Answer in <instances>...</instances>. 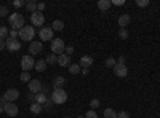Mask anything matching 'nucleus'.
Instances as JSON below:
<instances>
[{"label": "nucleus", "mask_w": 160, "mask_h": 118, "mask_svg": "<svg viewBox=\"0 0 160 118\" xmlns=\"http://www.w3.org/2000/svg\"><path fill=\"white\" fill-rule=\"evenodd\" d=\"M34 67H35V61H34V58L31 54H26V56L21 58V69H22V72H29Z\"/></svg>", "instance_id": "4"}, {"label": "nucleus", "mask_w": 160, "mask_h": 118, "mask_svg": "<svg viewBox=\"0 0 160 118\" xmlns=\"http://www.w3.org/2000/svg\"><path fill=\"white\" fill-rule=\"evenodd\" d=\"M80 70H82V67H80V64H71V65H69V73H72V75L80 73Z\"/></svg>", "instance_id": "24"}, {"label": "nucleus", "mask_w": 160, "mask_h": 118, "mask_svg": "<svg viewBox=\"0 0 160 118\" xmlns=\"http://www.w3.org/2000/svg\"><path fill=\"white\" fill-rule=\"evenodd\" d=\"M47 8V5L43 3V2H40V3H37V11H40V13H42L43 10Z\"/></svg>", "instance_id": "38"}, {"label": "nucleus", "mask_w": 160, "mask_h": 118, "mask_svg": "<svg viewBox=\"0 0 160 118\" xmlns=\"http://www.w3.org/2000/svg\"><path fill=\"white\" fill-rule=\"evenodd\" d=\"M112 5H125V2H123V0H114Z\"/></svg>", "instance_id": "42"}, {"label": "nucleus", "mask_w": 160, "mask_h": 118, "mask_svg": "<svg viewBox=\"0 0 160 118\" xmlns=\"http://www.w3.org/2000/svg\"><path fill=\"white\" fill-rule=\"evenodd\" d=\"M104 118H117V112L114 109H104Z\"/></svg>", "instance_id": "25"}, {"label": "nucleus", "mask_w": 160, "mask_h": 118, "mask_svg": "<svg viewBox=\"0 0 160 118\" xmlns=\"http://www.w3.org/2000/svg\"><path fill=\"white\" fill-rule=\"evenodd\" d=\"M64 54H68V56H71V54H74V46H68L64 50Z\"/></svg>", "instance_id": "37"}, {"label": "nucleus", "mask_w": 160, "mask_h": 118, "mask_svg": "<svg viewBox=\"0 0 160 118\" xmlns=\"http://www.w3.org/2000/svg\"><path fill=\"white\" fill-rule=\"evenodd\" d=\"M85 118H98V113H96V110H88L87 113H85Z\"/></svg>", "instance_id": "32"}, {"label": "nucleus", "mask_w": 160, "mask_h": 118, "mask_svg": "<svg viewBox=\"0 0 160 118\" xmlns=\"http://www.w3.org/2000/svg\"><path fill=\"white\" fill-rule=\"evenodd\" d=\"M47 101H48V97H47V93H43V91H40L38 94H35V102L40 104V106H43Z\"/></svg>", "instance_id": "19"}, {"label": "nucleus", "mask_w": 160, "mask_h": 118, "mask_svg": "<svg viewBox=\"0 0 160 118\" xmlns=\"http://www.w3.org/2000/svg\"><path fill=\"white\" fill-rule=\"evenodd\" d=\"M51 29H53V31H62V29H64V22H62L61 19L53 21V22H51Z\"/></svg>", "instance_id": "22"}, {"label": "nucleus", "mask_w": 160, "mask_h": 118, "mask_svg": "<svg viewBox=\"0 0 160 118\" xmlns=\"http://www.w3.org/2000/svg\"><path fill=\"white\" fill-rule=\"evenodd\" d=\"M117 64H125V56H120L118 61H117Z\"/></svg>", "instance_id": "44"}, {"label": "nucleus", "mask_w": 160, "mask_h": 118, "mask_svg": "<svg viewBox=\"0 0 160 118\" xmlns=\"http://www.w3.org/2000/svg\"><path fill=\"white\" fill-rule=\"evenodd\" d=\"M64 50H66V45L64 42L61 40V38H55V40H51V51H53V54H62L64 53Z\"/></svg>", "instance_id": "5"}, {"label": "nucleus", "mask_w": 160, "mask_h": 118, "mask_svg": "<svg viewBox=\"0 0 160 118\" xmlns=\"http://www.w3.org/2000/svg\"><path fill=\"white\" fill-rule=\"evenodd\" d=\"M19 78H21V82L29 83V82H31V73H29V72H22V73L19 75Z\"/></svg>", "instance_id": "29"}, {"label": "nucleus", "mask_w": 160, "mask_h": 118, "mask_svg": "<svg viewBox=\"0 0 160 118\" xmlns=\"http://www.w3.org/2000/svg\"><path fill=\"white\" fill-rule=\"evenodd\" d=\"M7 50L11 51V53H15V51H19L21 50V42L18 38H7Z\"/></svg>", "instance_id": "7"}, {"label": "nucleus", "mask_w": 160, "mask_h": 118, "mask_svg": "<svg viewBox=\"0 0 160 118\" xmlns=\"http://www.w3.org/2000/svg\"><path fill=\"white\" fill-rule=\"evenodd\" d=\"M51 101H53V104H58V106H61V104H64L66 101H68V93H66L62 88H61V89H53Z\"/></svg>", "instance_id": "3"}, {"label": "nucleus", "mask_w": 160, "mask_h": 118, "mask_svg": "<svg viewBox=\"0 0 160 118\" xmlns=\"http://www.w3.org/2000/svg\"><path fill=\"white\" fill-rule=\"evenodd\" d=\"M136 5L141 7V8H144V7L149 5V0H136Z\"/></svg>", "instance_id": "34"}, {"label": "nucleus", "mask_w": 160, "mask_h": 118, "mask_svg": "<svg viewBox=\"0 0 160 118\" xmlns=\"http://www.w3.org/2000/svg\"><path fill=\"white\" fill-rule=\"evenodd\" d=\"M77 118H85V116H77Z\"/></svg>", "instance_id": "46"}, {"label": "nucleus", "mask_w": 160, "mask_h": 118, "mask_svg": "<svg viewBox=\"0 0 160 118\" xmlns=\"http://www.w3.org/2000/svg\"><path fill=\"white\" fill-rule=\"evenodd\" d=\"M45 61H47V64H55V62L58 64V56L51 53V54H48V56H47V59H45Z\"/></svg>", "instance_id": "28"}, {"label": "nucleus", "mask_w": 160, "mask_h": 118, "mask_svg": "<svg viewBox=\"0 0 160 118\" xmlns=\"http://www.w3.org/2000/svg\"><path fill=\"white\" fill-rule=\"evenodd\" d=\"M26 10L31 11V13H35V11H37V2H34V0L26 2Z\"/></svg>", "instance_id": "23"}, {"label": "nucleus", "mask_w": 160, "mask_h": 118, "mask_svg": "<svg viewBox=\"0 0 160 118\" xmlns=\"http://www.w3.org/2000/svg\"><path fill=\"white\" fill-rule=\"evenodd\" d=\"M42 51H43V45H42V42H35V40H32V42L29 43V53H31V56L40 54Z\"/></svg>", "instance_id": "10"}, {"label": "nucleus", "mask_w": 160, "mask_h": 118, "mask_svg": "<svg viewBox=\"0 0 160 118\" xmlns=\"http://www.w3.org/2000/svg\"><path fill=\"white\" fill-rule=\"evenodd\" d=\"M8 35H10V32H8V29L5 27V26H0V38H8Z\"/></svg>", "instance_id": "27"}, {"label": "nucleus", "mask_w": 160, "mask_h": 118, "mask_svg": "<svg viewBox=\"0 0 160 118\" xmlns=\"http://www.w3.org/2000/svg\"><path fill=\"white\" fill-rule=\"evenodd\" d=\"M13 7H15V8H21V7H26V2H22V0H15V2H13Z\"/></svg>", "instance_id": "33"}, {"label": "nucleus", "mask_w": 160, "mask_h": 118, "mask_svg": "<svg viewBox=\"0 0 160 118\" xmlns=\"http://www.w3.org/2000/svg\"><path fill=\"white\" fill-rule=\"evenodd\" d=\"M117 118H130V113L125 112V110H122V112H118V113H117Z\"/></svg>", "instance_id": "35"}, {"label": "nucleus", "mask_w": 160, "mask_h": 118, "mask_svg": "<svg viewBox=\"0 0 160 118\" xmlns=\"http://www.w3.org/2000/svg\"><path fill=\"white\" fill-rule=\"evenodd\" d=\"M115 64H117V61L114 59V58H108V59H106V67H115Z\"/></svg>", "instance_id": "30"}, {"label": "nucleus", "mask_w": 160, "mask_h": 118, "mask_svg": "<svg viewBox=\"0 0 160 118\" xmlns=\"http://www.w3.org/2000/svg\"><path fill=\"white\" fill-rule=\"evenodd\" d=\"M3 97H5L7 102H15L19 97V91L16 88H10V89H7L3 93Z\"/></svg>", "instance_id": "8"}, {"label": "nucleus", "mask_w": 160, "mask_h": 118, "mask_svg": "<svg viewBox=\"0 0 160 118\" xmlns=\"http://www.w3.org/2000/svg\"><path fill=\"white\" fill-rule=\"evenodd\" d=\"M8 37H10V38H18V37H19V32H18V31H11Z\"/></svg>", "instance_id": "40"}, {"label": "nucleus", "mask_w": 160, "mask_h": 118, "mask_svg": "<svg viewBox=\"0 0 160 118\" xmlns=\"http://www.w3.org/2000/svg\"><path fill=\"white\" fill-rule=\"evenodd\" d=\"M7 48V40H3V38H0V51H3Z\"/></svg>", "instance_id": "39"}, {"label": "nucleus", "mask_w": 160, "mask_h": 118, "mask_svg": "<svg viewBox=\"0 0 160 118\" xmlns=\"http://www.w3.org/2000/svg\"><path fill=\"white\" fill-rule=\"evenodd\" d=\"M118 26H120V29H127V26H130L131 22V16L128 15V13H123V15H120L118 16Z\"/></svg>", "instance_id": "13"}, {"label": "nucleus", "mask_w": 160, "mask_h": 118, "mask_svg": "<svg viewBox=\"0 0 160 118\" xmlns=\"http://www.w3.org/2000/svg\"><path fill=\"white\" fill-rule=\"evenodd\" d=\"M58 64L61 65V67H69L71 65V56H68V54H59L58 56Z\"/></svg>", "instance_id": "16"}, {"label": "nucleus", "mask_w": 160, "mask_h": 118, "mask_svg": "<svg viewBox=\"0 0 160 118\" xmlns=\"http://www.w3.org/2000/svg\"><path fill=\"white\" fill-rule=\"evenodd\" d=\"M28 101H34V102H35V94L29 93V94H28Z\"/></svg>", "instance_id": "43"}, {"label": "nucleus", "mask_w": 160, "mask_h": 118, "mask_svg": "<svg viewBox=\"0 0 160 118\" xmlns=\"http://www.w3.org/2000/svg\"><path fill=\"white\" fill-rule=\"evenodd\" d=\"M64 83H66V78L62 75L55 77V80H53V86H55V89H61L64 86Z\"/></svg>", "instance_id": "17"}, {"label": "nucleus", "mask_w": 160, "mask_h": 118, "mask_svg": "<svg viewBox=\"0 0 160 118\" xmlns=\"http://www.w3.org/2000/svg\"><path fill=\"white\" fill-rule=\"evenodd\" d=\"M18 32H19L18 38H21V40H24V42H32V38L35 37V29L32 27V26H24V27L21 31H18Z\"/></svg>", "instance_id": "2"}, {"label": "nucleus", "mask_w": 160, "mask_h": 118, "mask_svg": "<svg viewBox=\"0 0 160 118\" xmlns=\"http://www.w3.org/2000/svg\"><path fill=\"white\" fill-rule=\"evenodd\" d=\"M42 83H40L38 80H31L29 82V93H32V94H38L40 91H42Z\"/></svg>", "instance_id": "14"}, {"label": "nucleus", "mask_w": 160, "mask_h": 118, "mask_svg": "<svg viewBox=\"0 0 160 118\" xmlns=\"http://www.w3.org/2000/svg\"><path fill=\"white\" fill-rule=\"evenodd\" d=\"M8 15V8L7 7H0V18H3Z\"/></svg>", "instance_id": "36"}, {"label": "nucleus", "mask_w": 160, "mask_h": 118, "mask_svg": "<svg viewBox=\"0 0 160 118\" xmlns=\"http://www.w3.org/2000/svg\"><path fill=\"white\" fill-rule=\"evenodd\" d=\"M64 118H69V116H64Z\"/></svg>", "instance_id": "47"}, {"label": "nucleus", "mask_w": 160, "mask_h": 118, "mask_svg": "<svg viewBox=\"0 0 160 118\" xmlns=\"http://www.w3.org/2000/svg\"><path fill=\"white\" fill-rule=\"evenodd\" d=\"M78 64H80V67H82V69H90L93 65V58L91 56H82L80 61H78Z\"/></svg>", "instance_id": "15"}, {"label": "nucleus", "mask_w": 160, "mask_h": 118, "mask_svg": "<svg viewBox=\"0 0 160 118\" xmlns=\"http://www.w3.org/2000/svg\"><path fill=\"white\" fill-rule=\"evenodd\" d=\"M31 22H32V27L34 26H38L40 29H42V26L45 24V16H43V13H40V11H35L31 15Z\"/></svg>", "instance_id": "6"}, {"label": "nucleus", "mask_w": 160, "mask_h": 118, "mask_svg": "<svg viewBox=\"0 0 160 118\" xmlns=\"http://www.w3.org/2000/svg\"><path fill=\"white\" fill-rule=\"evenodd\" d=\"M51 106H53V101H50V99H48V101H47V102L43 104V109H47V110H48V109H50Z\"/></svg>", "instance_id": "41"}, {"label": "nucleus", "mask_w": 160, "mask_h": 118, "mask_svg": "<svg viewBox=\"0 0 160 118\" xmlns=\"http://www.w3.org/2000/svg\"><path fill=\"white\" fill-rule=\"evenodd\" d=\"M47 65H48V64H47L45 59H40V61L35 62V67H34V69H35L37 72H43V70L47 69Z\"/></svg>", "instance_id": "20"}, {"label": "nucleus", "mask_w": 160, "mask_h": 118, "mask_svg": "<svg viewBox=\"0 0 160 118\" xmlns=\"http://www.w3.org/2000/svg\"><path fill=\"white\" fill-rule=\"evenodd\" d=\"M3 110H5V113L10 115V116H16L18 112H19V109H18V106H16L15 102H7L5 107H3Z\"/></svg>", "instance_id": "11"}, {"label": "nucleus", "mask_w": 160, "mask_h": 118, "mask_svg": "<svg viewBox=\"0 0 160 118\" xmlns=\"http://www.w3.org/2000/svg\"><path fill=\"white\" fill-rule=\"evenodd\" d=\"M101 106V102L98 101V99H91L90 101V107H91V110H95V109H98Z\"/></svg>", "instance_id": "31"}, {"label": "nucleus", "mask_w": 160, "mask_h": 118, "mask_svg": "<svg viewBox=\"0 0 160 118\" xmlns=\"http://www.w3.org/2000/svg\"><path fill=\"white\" fill-rule=\"evenodd\" d=\"M42 110H43V106H40V104H37V102H32V104H31V112H32L34 115L42 113Z\"/></svg>", "instance_id": "21"}, {"label": "nucleus", "mask_w": 160, "mask_h": 118, "mask_svg": "<svg viewBox=\"0 0 160 118\" xmlns=\"http://www.w3.org/2000/svg\"><path fill=\"white\" fill-rule=\"evenodd\" d=\"M38 37L42 38V42H51L53 40V29L51 27H42L38 31Z\"/></svg>", "instance_id": "9"}, {"label": "nucleus", "mask_w": 160, "mask_h": 118, "mask_svg": "<svg viewBox=\"0 0 160 118\" xmlns=\"http://www.w3.org/2000/svg\"><path fill=\"white\" fill-rule=\"evenodd\" d=\"M88 72H90V69H82V73H83V75H87Z\"/></svg>", "instance_id": "45"}, {"label": "nucleus", "mask_w": 160, "mask_h": 118, "mask_svg": "<svg viewBox=\"0 0 160 118\" xmlns=\"http://www.w3.org/2000/svg\"><path fill=\"white\" fill-rule=\"evenodd\" d=\"M114 73H115V77H118V78H125V77H127V73H128L127 65H125V64H115V67H114Z\"/></svg>", "instance_id": "12"}, {"label": "nucleus", "mask_w": 160, "mask_h": 118, "mask_svg": "<svg viewBox=\"0 0 160 118\" xmlns=\"http://www.w3.org/2000/svg\"><path fill=\"white\" fill-rule=\"evenodd\" d=\"M8 22L11 26V31H21L24 27V16L21 13H13L8 16Z\"/></svg>", "instance_id": "1"}, {"label": "nucleus", "mask_w": 160, "mask_h": 118, "mask_svg": "<svg viewBox=\"0 0 160 118\" xmlns=\"http://www.w3.org/2000/svg\"><path fill=\"white\" fill-rule=\"evenodd\" d=\"M128 37H130L128 29H118V38H122V40H127Z\"/></svg>", "instance_id": "26"}, {"label": "nucleus", "mask_w": 160, "mask_h": 118, "mask_svg": "<svg viewBox=\"0 0 160 118\" xmlns=\"http://www.w3.org/2000/svg\"><path fill=\"white\" fill-rule=\"evenodd\" d=\"M111 7H112L111 0H99V2H98V8H99L101 11H108Z\"/></svg>", "instance_id": "18"}]
</instances>
